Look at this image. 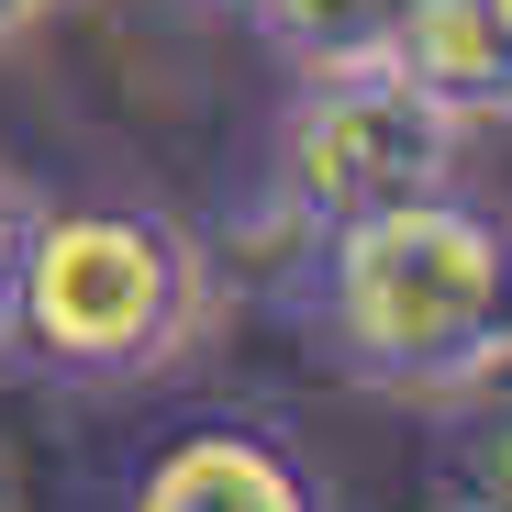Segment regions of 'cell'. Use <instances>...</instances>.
Listing matches in <instances>:
<instances>
[{
    "mask_svg": "<svg viewBox=\"0 0 512 512\" xmlns=\"http://www.w3.org/2000/svg\"><path fill=\"white\" fill-rule=\"evenodd\" d=\"M301 312L312 357L390 401H457L479 379H512V212L446 179L357 223H323Z\"/></svg>",
    "mask_w": 512,
    "mask_h": 512,
    "instance_id": "1",
    "label": "cell"
},
{
    "mask_svg": "<svg viewBox=\"0 0 512 512\" xmlns=\"http://www.w3.org/2000/svg\"><path fill=\"white\" fill-rule=\"evenodd\" d=\"M212 301H223V268L190 223L145 201H45L0 357L67 390H134V379H167L212 334Z\"/></svg>",
    "mask_w": 512,
    "mask_h": 512,
    "instance_id": "2",
    "label": "cell"
},
{
    "mask_svg": "<svg viewBox=\"0 0 512 512\" xmlns=\"http://www.w3.org/2000/svg\"><path fill=\"white\" fill-rule=\"evenodd\" d=\"M457 145L468 123L423 90L401 56H357V67H301V90L279 112V156H268V190L301 234L323 223H357L379 201L412 190H446L457 179Z\"/></svg>",
    "mask_w": 512,
    "mask_h": 512,
    "instance_id": "3",
    "label": "cell"
},
{
    "mask_svg": "<svg viewBox=\"0 0 512 512\" xmlns=\"http://www.w3.org/2000/svg\"><path fill=\"white\" fill-rule=\"evenodd\" d=\"M123 512H334V501L279 423H190L145 457Z\"/></svg>",
    "mask_w": 512,
    "mask_h": 512,
    "instance_id": "4",
    "label": "cell"
},
{
    "mask_svg": "<svg viewBox=\"0 0 512 512\" xmlns=\"http://www.w3.org/2000/svg\"><path fill=\"white\" fill-rule=\"evenodd\" d=\"M390 56L435 90L468 134L479 123H512V0H412Z\"/></svg>",
    "mask_w": 512,
    "mask_h": 512,
    "instance_id": "5",
    "label": "cell"
},
{
    "mask_svg": "<svg viewBox=\"0 0 512 512\" xmlns=\"http://www.w3.org/2000/svg\"><path fill=\"white\" fill-rule=\"evenodd\" d=\"M423 412H435V446H423L435 512H512V379H479Z\"/></svg>",
    "mask_w": 512,
    "mask_h": 512,
    "instance_id": "6",
    "label": "cell"
},
{
    "mask_svg": "<svg viewBox=\"0 0 512 512\" xmlns=\"http://www.w3.org/2000/svg\"><path fill=\"white\" fill-rule=\"evenodd\" d=\"M245 12L290 67H357V56H390L412 0H245Z\"/></svg>",
    "mask_w": 512,
    "mask_h": 512,
    "instance_id": "7",
    "label": "cell"
},
{
    "mask_svg": "<svg viewBox=\"0 0 512 512\" xmlns=\"http://www.w3.org/2000/svg\"><path fill=\"white\" fill-rule=\"evenodd\" d=\"M34 212H45V190L23 179V167H0V346H12V290H23V245H34Z\"/></svg>",
    "mask_w": 512,
    "mask_h": 512,
    "instance_id": "8",
    "label": "cell"
},
{
    "mask_svg": "<svg viewBox=\"0 0 512 512\" xmlns=\"http://www.w3.org/2000/svg\"><path fill=\"white\" fill-rule=\"evenodd\" d=\"M34 12H45V0H0V34H23V23H34Z\"/></svg>",
    "mask_w": 512,
    "mask_h": 512,
    "instance_id": "9",
    "label": "cell"
}]
</instances>
